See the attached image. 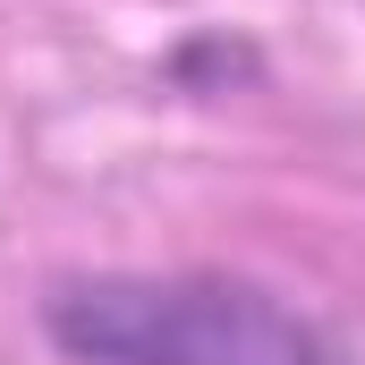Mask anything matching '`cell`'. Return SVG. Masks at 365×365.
I'll use <instances>...</instances> for the list:
<instances>
[{
	"instance_id": "1",
	"label": "cell",
	"mask_w": 365,
	"mask_h": 365,
	"mask_svg": "<svg viewBox=\"0 0 365 365\" xmlns=\"http://www.w3.org/2000/svg\"><path fill=\"white\" fill-rule=\"evenodd\" d=\"M68 365H340V340L247 272H68L43 289Z\"/></svg>"
}]
</instances>
